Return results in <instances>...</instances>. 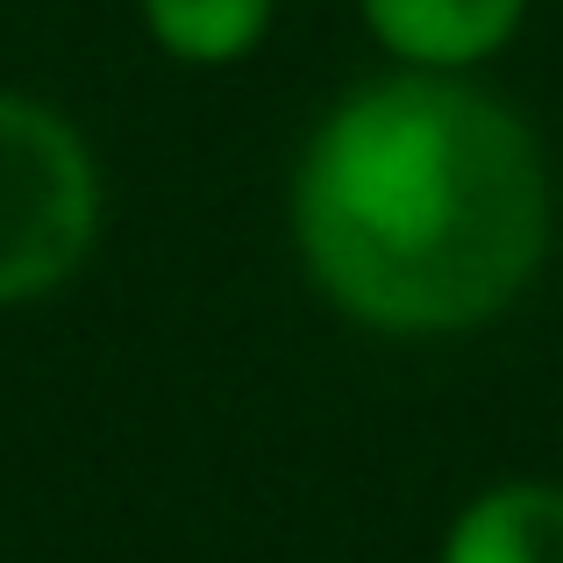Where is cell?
Wrapping results in <instances>:
<instances>
[{
  "instance_id": "obj_1",
  "label": "cell",
  "mask_w": 563,
  "mask_h": 563,
  "mask_svg": "<svg viewBox=\"0 0 563 563\" xmlns=\"http://www.w3.org/2000/svg\"><path fill=\"white\" fill-rule=\"evenodd\" d=\"M292 229L372 329H471L536 278L550 179L521 114L450 79H385L321 122L292 186Z\"/></svg>"
},
{
  "instance_id": "obj_2",
  "label": "cell",
  "mask_w": 563,
  "mask_h": 563,
  "mask_svg": "<svg viewBox=\"0 0 563 563\" xmlns=\"http://www.w3.org/2000/svg\"><path fill=\"white\" fill-rule=\"evenodd\" d=\"M100 221V179L79 129L0 93V300H36L79 272Z\"/></svg>"
},
{
  "instance_id": "obj_3",
  "label": "cell",
  "mask_w": 563,
  "mask_h": 563,
  "mask_svg": "<svg viewBox=\"0 0 563 563\" xmlns=\"http://www.w3.org/2000/svg\"><path fill=\"white\" fill-rule=\"evenodd\" d=\"M521 8L528 0H364V22L407 65L456 71V65L493 57L521 29Z\"/></svg>"
},
{
  "instance_id": "obj_4",
  "label": "cell",
  "mask_w": 563,
  "mask_h": 563,
  "mask_svg": "<svg viewBox=\"0 0 563 563\" xmlns=\"http://www.w3.org/2000/svg\"><path fill=\"white\" fill-rule=\"evenodd\" d=\"M442 563H563V485H499L471 499Z\"/></svg>"
},
{
  "instance_id": "obj_5",
  "label": "cell",
  "mask_w": 563,
  "mask_h": 563,
  "mask_svg": "<svg viewBox=\"0 0 563 563\" xmlns=\"http://www.w3.org/2000/svg\"><path fill=\"white\" fill-rule=\"evenodd\" d=\"M143 22L186 65H229V57L257 51L272 0H143Z\"/></svg>"
}]
</instances>
